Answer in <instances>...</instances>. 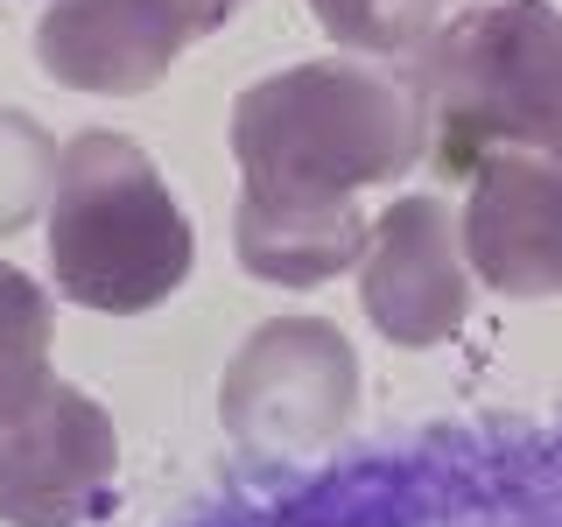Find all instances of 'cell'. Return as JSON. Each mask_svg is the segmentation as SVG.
<instances>
[{"mask_svg":"<svg viewBox=\"0 0 562 527\" xmlns=\"http://www.w3.org/2000/svg\"><path fill=\"white\" fill-rule=\"evenodd\" d=\"M429 148L422 92L394 70L316 57L274 70L233 105L239 268L274 289H316L366 254V183L408 176Z\"/></svg>","mask_w":562,"mask_h":527,"instance_id":"cell-1","label":"cell"},{"mask_svg":"<svg viewBox=\"0 0 562 527\" xmlns=\"http://www.w3.org/2000/svg\"><path fill=\"white\" fill-rule=\"evenodd\" d=\"M422 120L443 176L485 155H535L562 169V8L549 0H464L422 43Z\"/></svg>","mask_w":562,"mask_h":527,"instance_id":"cell-2","label":"cell"},{"mask_svg":"<svg viewBox=\"0 0 562 527\" xmlns=\"http://www.w3.org/2000/svg\"><path fill=\"white\" fill-rule=\"evenodd\" d=\"M198 233L169 198L162 169L127 134H78L57 155L49 198V268L70 303L99 316H140L190 281Z\"/></svg>","mask_w":562,"mask_h":527,"instance_id":"cell-3","label":"cell"},{"mask_svg":"<svg viewBox=\"0 0 562 527\" xmlns=\"http://www.w3.org/2000/svg\"><path fill=\"white\" fill-rule=\"evenodd\" d=\"M351 401H359V359H351L345 330L289 316L239 345L233 373L218 386L225 429L246 450H316L345 429Z\"/></svg>","mask_w":562,"mask_h":527,"instance_id":"cell-4","label":"cell"},{"mask_svg":"<svg viewBox=\"0 0 562 527\" xmlns=\"http://www.w3.org/2000/svg\"><path fill=\"white\" fill-rule=\"evenodd\" d=\"M113 415L70 380H49L29 408L0 422V520L8 527H85L113 500Z\"/></svg>","mask_w":562,"mask_h":527,"instance_id":"cell-5","label":"cell"},{"mask_svg":"<svg viewBox=\"0 0 562 527\" xmlns=\"http://www.w3.org/2000/svg\"><path fill=\"white\" fill-rule=\"evenodd\" d=\"M239 8L246 0H57L35 22V57L70 92L134 99Z\"/></svg>","mask_w":562,"mask_h":527,"instance_id":"cell-6","label":"cell"},{"mask_svg":"<svg viewBox=\"0 0 562 527\" xmlns=\"http://www.w3.org/2000/svg\"><path fill=\"white\" fill-rule=\"evenodd\" d=\"M359 303L380 338L394 345H443L464 324V239L436 198H401L366 233L359 254Z\"/></svg>","mask_w":562,"mask_h":527,"instance_id":"cell-7","label":"cell"},{"mask_svg":"<svg viewBox=\"0 0 562 527\" xmlns=\"http://www.w3.org/2000/svg\"><path fill=\"white\" fill-rule=\"evenodd\" d=\"M464 260L514 303L562 295V169L535 155H485L464 198Z\"/></svg>","mask_w":562,"mask_h":527,"instance_id":"cell-8","label":"cell"},{"mask_svg":"<svg viewBox=\"0 0 562 527\" xmlns=\"http://www.w3.org/2000/svg\"><path fill=\"white\" fill-rule=\"evenodd\" d=\"M49 386V295L0 260V422Z\"/></svg>","mask_w":562,"mask_h":527,"instance_id":"cell-9","label":"cell"},{"mask_svg":"<svg viewBox=\"0 0 562 527\" xmlns=\"http://www.w3.org/2000/svg\"><path fill=\"white\" fill-rule=\"evenodd\" d=\"M464 8V0H457ZM310 14L330 29V43L373 49V57H408L450 22V0H310Z\"/></svg>","mask_w":562,"mask_h":527,"instance_id":"cell-10","label":"cell"},{"mask_svg":"<svg viewBox=\"0 0 562 527\" xmlns=\"http://www.w3.org/2000/svg\"><path fill=\"white\" fill-rule=\"evenodd\" d=\"M57 155L64 148L29 113H0V233H22L57 198Z\"/></svg>","mask_w":562,"mask_h":527,"instance_id":"cell-11","label":"cell"}]
</instances>
